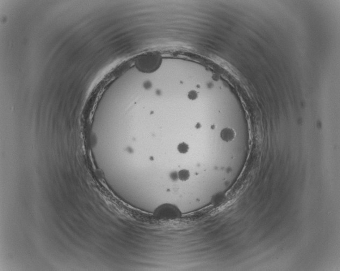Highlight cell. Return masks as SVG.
Masks as SVG:
<instances>
[{
	"label": "cell",
	"instance_id": "obj_1",
	"mask_svg": "<svg viewBox=\"0 0 340 271\" xmlns=\"http://www.w3.org/2000/svg\"><path fill=\"white\" fill-rule=\"evenodd\" d=\"M162 62V57L160 55L148 53L138 58L136 62V66L140 71L152 73L159 69Z\"/></svg>",
	"mask_w": 340,
	"mask_h": 271
},
{
	"label": "cell",
	"instance_id": "obj_2",
	"mask_svg": "<svg viewBox=\"0 0 340 271\" xmlns=\"http://www.w3.org/2000/svg\"><path fill=\"white\" fill-rule=\"evenodd\" d=\"M153 215L161 221H172L180 218L181 212L178 207L171 203L160 205L155 210Z\"/></svg>",
	"mask_w": 340,
	"mask_h": 271
},
{
	"label": "cell",
	"instance_id": "obj_3",
	"mask_svg": "<svg viewBox=\"0 0 340 271\" xmlns=\"http://www.w3.org/2000/svg\"><path fill=\"white\" fill-rule=\"evenodd\" d=\"M236 133L235 131L233 129L231 128H226L222 130L220 136L222 139L226 142H231L235 138Z\"/></svg>",
	"mask_w": 340,
	"mask_h": 271
},
{
	"label": "cell",
	"instance_id": "obj_4",
	"mask_svg": "<svg viewBox=\"0 0 340 271\" xmlns=\"http://www.w3.org/2000/svg\"><path fill=\"white\" fill-rule=\"evenodd\" d=\"M178 176L179 180L183 181H186L190 179V172L187 169H181L178 172Z\"/></svg>",
	"mask_w": 340,
	"mask_h": 271
},
{
	"label": "cell",
	"instance_id": "obj_5",
	"mask_svg": "<svg viewBox=\"0 0 340 271\" xmlns=\"http://www.w3.org/2000/svg\"><path fill=\"white\" fill-rule=\"evenodd\" d=\"M189 146L185 142H182L178 144L177 146V150L179 153L181 154H185L189 151Z\"/></svg>",
	"mask_w": 340,
	"mask_h": 271
},
{
	"label": "cell",
	"instance_id": "obj_6",
	"mask_svg": "<svg viewBox=\"0 0 340 271\" xmlns=\"http://www.w3.org/2000/svg\"><path fill=\"white\" fill-rule=\"evenodd\" d=\"M198 97V93L197 91L192 90L190 91L188 94V98L191 100H196Z\"/></svg>",
	"mask_w": 340,
	"mask_h": 271
},
{
	"label": "cell",
	"instance_id": "obj_7",
	"mask_svg": "<svg viewBox=\"0 0 340 271\" xmlns=\"http://www.w3.org/2000/svg\"><path fill=\"white\" fill-rule=\"evenodd\" d=\"M170 177L172 179V180L174 181H176L177 180V179L178 178V173L176 172H172L171 175H170Z\"/></svg>",
	"mask_w": 340,
	"mask_h": 271
},
{
	"label": "cell",
	"instance_id": "obj_8",
	"mask_svg": "<svg viewBox=\"0 0 340 271\" xmlns=\"http://www.w3.org/2000/svg\"><path fill=\"white\" fill-rule=\"evenodd\" d=\"M200 127H201V125H200V123H197V125H196V128L198 129L200 128Z\"/></svg>",
	"mask_w": 340,
	"mask_h": 271
}]
</instances>
